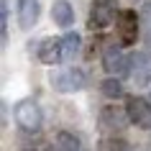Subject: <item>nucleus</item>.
<instances>
[{
  "label": "nucleus",
  "instance_id": "1",
  "mask_svg": "<svg viewBox=\"0 0 151 151\" xmlns=\"http://www.w3.org/2000/svg\"><path fill=\"white\" fill-rule=\"evenodd\" d=\"M85 82H87V74L80 67H64V69L51 72V85L59 92H77L85 87Z\"/></svg>",
  "mask_w": 151,
  "mask_h": 151
},
{
  "label": "nucleus",
  "instance_id": "2",
  "mask_svg": "<svg viewBox=\"0 0 151 151\" xmlns=\"http://www.w3.org/2000/svg\"><path fill=\"white\" fill-rule=\"evenodd\" d=\"M41 108L33 100H21L16 105V123L23 128L26 133H36L41 128Z\"/></svg>",
  "mask_w": 151,
  "mask_h": 151
},
{
  "label": "nucleus",
  "instance_id": "3",
  "mask_svg": "<svg viewBox=\"0 0 151 151\" xmlns=\"http://www.w3.org/2000/svg\"><path fill=\"white\" fill-rule=\"evenodd\" d=\"M115 13H118V0H92L90 28H105V26H110Z\"/></svg>",
  "mask_w": 151,
  "mask_h": 151
},
{
  "label": "nucleus",
  "instance_id": "4",
  "mask_svg": "<svg viewBox=\"0 0 151 151\" xmlns=\"http://www.w3.org/2000/svg\"><path fill=\"white\" fill-rule=\"evenodd\" d=\"M103 67L108 74H118V77H126L131 74V56H126L120 51V46H108L103 54Z\"/></svg>",
  "mask_w": 151,
  "mask_h": 151
},
{
  "label": "nucleus",
  "instance_id": "5",
  "mask_svg": "<svg viewBox=\"0 0 151 151\" xmlns=\"http://www.w3.org/2000/svg\"><path fill=\"white\" fill-rule=\"evenodd\" d=\"M126 110H128V120L131 123H136V126H141V128H151V105L143 97H138V95L128 97Z\"/></svg>",
  "mask_w": 151,
  "mask_h": 151
},
{
  "label": "nucleus",
  "instance_id": "6",
  "mask_svg": "<svg viewBox=\"0 0 151 151\" xmlns=\"http://www.w3.org/2000/svg\"><path fill=\"white\" fill-rule=\"evenodd\" d=\"M118 36L123 46H133L138 39V18L133 10H123L118 18Z\"/></svg>",
  "mask_w": 151,
  "mask_h": 151
},
{
  "label": "nucleus",
  "instance_id": "7",
  "mask_svg": "<svg viewBox=\"0 0 151 151\" xmlns=\"http://www.w3.org/2000/svg\"><path fill=\"white\" fill-rule=\"evenodd\" d=\"M131 77L136 85H146L151 80V51L131 54Z\"/></svg>",
  "mask_w": 151,
  "mask_h": 151
},
{
  "label": "nucleus",
  "instance_id": "8",
  "mask_svg": "<svg viewBox=\"0 0 151 151\" xmlns=\"http://www.w3.org/2000/svg\"><path fill=\"white\" fill-rule=\"evenodd\" d=\"M39 0H18V26L21 28H33L39 21Z\"/></svg>",
  "mask_w": 151,
  "mask_h": 151
},
{
  "label": "nucleus",
  "instance_id": "9",
  "mask_svg": "<svg viewBox=\"0 0 151 151\" xmlns=\"http://www.w3.org/2000/svg\"><path fill=\"white\" fill-rule=\"evenodd\" d=\"M51 18L59 28H69L74 23V8H72L69 0H54L51 5Z\"/></svg>",
  "mask_w": 151,
  "mask_h": 151
},
{
  "label": "nucleus",
  "instance_id": "10",
  "mask_svg": "<svg viewBox=\"0 0 151 151\" xmlns=\"http://www.w3.org/2000/svg\"><path fill=\"white\" fill-rule=\"evenodd\" d=\"M39 59L44 64H56L62 62V39H44L39 49Z\"/></svg>",
  "mask_w": 151,
  "mask_h": 151
},
{
  "label": "nucleus",
  "instance_id": "11",
  "mask_svg": "<svg viewBox=\"0 0 151 151\" xmlns=\"http://www.w3.org/2000/svg\"><path fill=\"white\" fill-rule=\"evenodd\" d=\"M103 123L110 128H123L128 123V110L118 108V105H108V108H103Z\"/></svg>",
  "mask_w": 151,
  "mask_h": 151
},
{
  "label": "nucleus",
  "instance_id": "12",
  "mask_svg": "<svg viewBox=\"0 0 151 151\" xmlns=\"http://www.w3.org/2000/svg\"><path fill=\"white\" fill-rule=\"evenodd\" d=\"M80 46H82L80 33L69 31V33H67V36L62 39V62H72L74 56L80 54Z\"/></svg>",
  "mask_w": 151,
  "mask_h": 151
},
{
  "label": "nucleus",
  "instance_id": "13",
  "mask_svg": "<svg viewBox=\"0 0 151 151\" xmlns=\"http://www.w3.org/2000/svg\"><path fill=\"white\" fill-rule=\"evenodd\" d=\"M56 149L59 151H82V143L80 138L69 131H59L56 133Z\"/></svg>",
  "mask_w": 151,
  "mask_h": 151
},
{
  "label": "nucleus",
  "instance_id": "14",
  "mask_svg": "<svg viewBox=\"0 0 151 151\" xmlns=\"http://www.w3.org/2000/svg\"><path fill=\"white\" fill-rule=\"evenodd\" d=\"M100 90H103V95H105V97H113V100L123 97V85H120V80H115V77H108V80H103Z\"/></svg>",
  "mask_w": 151,
  "mask_h": 151
},
{
  "label": "nucleus",
  "instance_id": "15",
  "mask_svg": "<svg viewBox=\"0 0 151 151\" xmlns=\"http://www.w3.org/2000/svg\"><path fill=\"white\" fill-rule=\"evenodd\" d=\"M108 151H128V146L123 138H110L108 141Z\"/></svg>",
  "mask_w": 151,
  "mask_h": 151
},
{
  "label": "nucleus",
  "instance_id": "16",
  "mask_svg": "<svg viewBox=\"0 0 151 151\" xmlns=\"http://www.w3.org/2000/svg\"><path fill=\"white\" fill-rule=\"evenodd\" d=\"M149 49H151V36H149Z\"/></svg>",
  "mask_w": 151,
  "mask_h": 151
},
{
  "label": "nucleus",
  "instance_id": "17",
  "mask_svg": "<svg viewBox=\"0 0 151 151\" xmlns=\"http://www.w3.org/2000/svg\"><path fill=\"white\" fill-rule=\"evenodd\" d=\"M149 18H151V8H149Z\"/></svg>",
  "mask_w": 151,
  "mask_h": 151
}]
</instances>
